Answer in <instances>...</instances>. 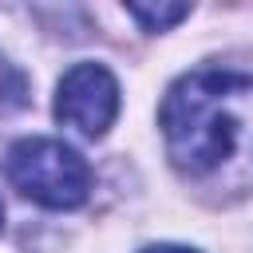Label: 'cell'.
<instances>
[{
  "label": "cell",
  "instance_id": "cell-3",
  "mask_svg": "<svg viewBox=\"0 0 253 253\" xmlns=\"http://www.w3.org/2000/svg\"><path fill=\"white\" fill-rule=\"evenodd\" d=\"M119 115V83L103 63H75L55 87V119L83 138L107 134Z\"/></svg>",
  "mask_w": 253,
  "mask_h": 253
},
{
  "label": "cell",
  "instance_id": "cell-2",
  "mask_svg": "<svg viewBox=\"0 0 253 253\" xmlns=\"http://www.w3.org/2000/svg\"><path fill=\"white\" fill-rule=\"evenodd\" d=\"M4 174L24 198L47 210H75L91 190L87 162L59 138H20L4 158Z\"/></svg>",
  "mask_w": 253,
  "mask_h": 253
},
{
  "label": "cell",
  "instance_id": "cell-7",
  "mask_svg": "<svg viewBox=\"0 0 253 253\" xmlns=\"http://www.w3.org/2000/svg\"><path fill=\"white\" fill-rule=\"evenodd\" d=\"M0 229H4V206H0Z\"/></svg>",
  "mask_w": 253,
  "mask_h": 253
},
{
  "label": "cell",
  "instance_id": "cell-4",
  "mask_svg": "<svg viewBox=\"0 0 253 253\" xmlns=\"http://www.w3.org/2000/svg\"><path fill=\"white\" fill-rule=\"evenodd\" d=\"M126 12H130L146 32H166V28H174L178 20H186V16H190V4H158V8L126 4Z\"/></svg>",
  "mask_w": 253,
  "mask_h": 253
},
{
  "label": "cell",
  "instance_id": "cell-5",
  "mask_svg": "<svg viewBox=\"0 0 253 253\" xmlns=\"http://www.w3.org/2000/svg\"><path fill=\"white\" fill-rule=\"evenodd\" d=\"M28 103V87H24V75L0 55V111L8 107H24Z\"/></svg>",
  "mask_w": 253,
  "mask_h": 253
},
{
  "label": "cell",
  "instance_id": "cell-6",
  "mask_svg": "<svg viewBox=\"0 0 253 253\" xmlns=\"http://www.w3.org/2000/svg\"><path fill=\"white\" fill-rule=\"evenodd\" d=\"M142 253H194V249H186V245H150Z\"/></svg>",
  "mask_w": 253,
  "mask_h": 253
},
{
  "label": "cell",
  "instance_id": "cell-1",
  "mask_svg": "<svg viewBox=\"0 0 253 253\" xmlns=\"http://www.w3.org/2000/svg\"><path fill=\"white\" fill-rule=\"evenodd\" d=\"M158 119L186 182L213 194L253 190V75L190 71L166 91Z\"/></svg>",
  "mask_w": 253,
  "mask_h": 253
}]
</instances>
